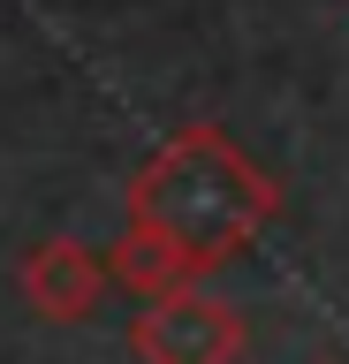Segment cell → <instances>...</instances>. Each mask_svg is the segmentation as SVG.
Listing matches in <instances>:
<instances>
[{"instance_id":"cell-1","label":"cell","mask_w":349,"mask_h":364,"mask_svg":"<svg viewBox=\"0 0 349 364\" xmlns=\"http://www.w3.org/2000/svg\"><path fill=\"white\" fill-rule=\"evenodd\" d=\"M266 213H274L266 175H258L251 159H235L213 129L175 136V144L137 175V220L167 228L198 266L228 258L235 243H251L258 228H266Z\"/></svg>"},{"instance_id":"cell-2","label":"cell","mask_w":349,"mask_h":364,"mask_svg":"<svg viewBox=\"0 0 349 364\" xmlns=\"http://www.w3.org/2000/svg\"><path fill=\"white\" fill-rule=\"evenodd\" d=\"M235 349H243L235 311L220 296H198V289L160 296V304L137 318V357L144 364H228Z\"/></svg>"},{"instance_id":"cell-3","label":"cell","mask_w":349,"mask_h":364,"mask_svg":"<svg viewBox=\"0 0 349 364\" xmlns=\"http://www.w3.org/2000/svg\"><path fill=\"white\" fill-rule=\"evenodd\" d=\"M99 281L107 273L92 266V250H76V243H46V250H31V266H23V296L46 318H84L99 304Z\"/></svg>"},{"instance_id":"cell-4","label":"cell","mask_w":349,"mask_h":364,"mask_svg":"<svg viewBox=\"0 0 349 364\" xmlns=\"http://www.w3.org/2000/svg\"><path fill=\"white\" fill-rule=\"evenodd\" d=\"M122 281V289H144V296H175V289H190V273H198V258H190L167 228H152V220H137L129 235L114 243V266H107Z\"/></svg>"}]
</instances>
